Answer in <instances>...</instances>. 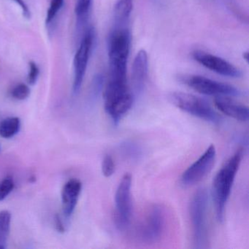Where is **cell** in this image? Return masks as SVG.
<instances>
[{
  "instance_id": "cell-1",
  "label": "cell",
  "mask_w": 249,
  "mask_h": 249,
  "mask_svg": "<svg viewBox=\"0 0 249 249\" xmlns=\"http://www.w3.org/2000/svg\"><path fill=\"white\" fill-rule=\"evenodd\" d=\"M244 155V150L239 148L218 170L212 183L213 201L215 206V215L219 222H223L226 205L230 198L234 178Z\"/></svg>"
},
{
  "instance_id": "cell-2",
  "label": "cell",
  "mask_w": 249,
  "mask_h": 249,
  "mask_svg": "<svg viewBox=\"0 0 249 249\" xmlns=\"http://www.w3.org/2000/svg\"><path fill=\"white\" fill-rule=\"evenodd\" d=\"M131 46V36L125 26H116L107 41L109 77L126 78V66Z\"/></svg>"
},
{
  "instance_id": "cell-3",
  "label": "cell",
  "mask_w": 249,
  "mask_h": 249,
  "mask_svg": "<svg viewBox=\"0 0 249 249\" xmlns=\"http://www.w3.org/2000/svg\"><path fill=\"white\" fill-rule=\"evenodd\" d=\"M105 109L114 124L117 125L129 111L134 103V95L127 82L109 80L104 94Z\"/></svg>"
},
{
  "instance_id": "cell-4",
  "label": "cell",
  "mask_w": 249,
  "mask_h": 249,
  "mask_svg": "<svg viewBox=\"0 0 249 249\" xmlns=\"http://www.w3.org/2000/svg\"><path fill=\"white\" fill-rule=\"evenodd\" d=\"M208 195L205 189H198L191 199L189 206L191 222L193 231V243L195 249L208 247V233L207 227V211Z\"/></svg>"
},
{
  "instance_id": "cell-5",
  "label": "cell",
  "mask_w": 249,
  "mask_h": 249,
  "mask_svg": "<svg viewBox=\"0 0 249 249\" xmlns=\"http://www.w3.org/2000/svg\"><path fill=\"white\" fill-rule=\"evenodd\" d=\"M171 103L178 108L189 115L213 124L221 122L219 115L203 99L193 94L183 92H173L170 95Z\"/></svg>"
},
{
  "instance_id": "cell-6",
  "label": "cell",
  "mask_w": 249,
  "mask_h": 249,
  "mask_svg": "<svg viewBox=\"0 0 249 249\" xmlns=\"http://www.w3.org/2000/svg\"><path fill=\"white\" fill-rule=\"evenodd\" d=\"M132 176L126 173L122 177L116 195L115 203L116 211L114 214L115 223L119 230H124L129 227L132 215Z\"/></svg>"
},
{
  "instance_id": "cell-7",
  "label": "cell",
  "mask_w": 249,
  "mask_h": 249,
  "mask_svg": "<svg viewBox=\"0 0 249 249\" xmlns=\"http://www.w3.org/2000/svg\"><path fill=\"white\" fill-rule=\"evenodd\" d=\"M180 81L195 91L205 95L237 97L241 94V91L232 86L213 81L200 75H183L180 77Z\"/></svg>"
},
{
  "instance_id": "cell-8",
  "label": "cell",
  "mask_w": 249,
  "mask_h": 249,
  "mask_svg": "<svg viewBox=\"0 0 249 249\" xmlns=\"http://www.w3.org/2000/svg\"><path fill=\"white\" fill-rule=\"evenodd\" d=\"M94 41V30L92 28L88 29L81 40L79 47L74 57V80L72 89L75 94H78L81 90L87 72L89 60L92 52Z\"/></svg>"
},
{
  "instance_id": "cell-9",
  "label": "cell",
  "mask_w": 249,
  "mask_h": 249,
  "mask_svg": "<svg viewBox=\"0 0 249 249\" xmlns=\"http://www.w3.org/2000/svg\"><path fill=\"white\" fill-rule=\"evenodd\" d=\"M215 147L211 145L196 161L183 172L180 177V183L187 187L202 181L212 170L215 164Z\"/></svg>"
},
{
  "instance_id": "cell-10",
  "label": "cell",
  "mask_w": 249,
  "mask_h": 249,
  "mask_svg": "<svg viewBox=\"0 0 249 249\" xmlns=\"http://www.w3.org/2000/svg\"><path fill=\"white\" fill-rule=\"evenodd\" d=\"M165 215L164 208L154 205L147 213L140 229V238L146 243H154L161 238L164 229Z\"/></svg>"
},
{
  "instance_id": "cell-11",
  "label": "cell",
  "mask_w": 249,
  "mask_h": 249,
  "mask_svg": "<svg viewBox=\"0 0 249 249\" xmlns=\"http://www.w3.org/2000/svg\"><path fill=\"white\" fill-rule=\"evenodd\" d=\"M192 56L196 62L215 73L230 78H240L241 76L240 70L222 58L199 50L194 52Z\"/></svg>"
},
{
  "instance_id": "cell-12",
  "label": "cell",
  "mask_w": 249,
  "mask_h": 249,
  "mask_svg": "<svg viewBox=\"0 0 249 249\" xmlns=\"http://www.w3.org/2000/svg\"><path fill=\"white\" fill-rule=\"evenodd\" d=\"M148 57L145 50L138 52L132 68V84L133 95H138L142 92L148 78Z\"/></svg>"
},
{
  "instance_id": "cell-13",
  "label": "cell",
  "mask_w": 249,
  "mask_h": 249,
  "mask_svg": "<svg viewBox=\"0 0 249 249\" xmlns=\"http://www.w3.org/2000/svg\"><path fill=\"white\" fill-rule=\"evenodd\" d=\"M215 107L226 116L239 122L249 121V107L227 97H216L214 100Z\"/></svg>"
},
{
  "instance_id": "cell-14",
  "label": "cell",
  "mask_w": 249,
  "mask_h": 249,
  "mask_svg": "<svg viewBox=\"0 0 249 249\" xmlns=\"http://www.w3.org/2000/svg\"><path fill=\"white\" fill-rule=\"evenodd\" d=\"M82 190V183L78 179L68 180L62 191V202L63 212L66 216H71L75 211Z\"/></svg>"
},
{
  "instance_id": "cell-15",
  "label": "cell",
  "mask_w": 249,
  "mask_h": 249,
  "mask_svg": "<svg viewBox=\"0 0 249 249\" xmlns=\"http://www.w3.org/2000/svg\"><path fill=\"white\" fill-rule=\"evenodd\" d=\"M133 8V0H116L114 18L116 26H125Z\"/></svg>"
},
{
  "instance_id": "cell-16",
  "label": "cell",
  "mask_w": 249,
  "mask_h": 249,
  "mask_svg": "<svg viewBox=\"0 0 249 249\" xmlns=\"http://www.w3.org/2000/svg\"><path fill=\"white\" fill-rule=\"evenodd\" d=\"M21 120L18 117H9L0 123V136L3 138H11L19 132Z\"/></svg>"
},
{
  "instance_id": "cell-17",
  "label": "cell",
  "mask_w": 249,
  "mask_h": 249,
  "mask_svg": "<svg viewBox=\"0 0 249 249\" xmlns=\"http://www.w3.org/2000/svg\"><path fill=\"white\" fill-rule=\"evenodd\" d=\"M11 224V213L6 210L0 211V249H4L6 247Z\"/></svg>"
},
{
  "instance_id": "cell-18",
  "label": "cell",
  "mask_w": 249,
  "mask_h": 249,
  "mask_svg": "<svg viewBox=\"0 0 249 249\" xmlns=\"http://www.w3.org/2000/svg\"><path fill=\"white\" fill-rule=\"evenodd\" d=\"M92 0H75V12L78 20L84 21L88 16Z\"/></svg>"
},
{
  "instance_id": "cell-19",
  "label": "cell",
  "mask_w": 249,
  "mask_h": 249,
  "mask_svg": "<svg viewBox=\"0 0 249 249\" xmlns=\"http://www.w3.org/2000/svg\"><path fill=\"white\" fill-rule=\"evenodd\" d=\"M65 0H49V8L46 17V24L49 25L62 9Z\"/></svg>"
},
{
  "instance_id": "cell-20",
  "label": "cell",
  "mask_w": 249,
  "mask_h": 249,
  "mask_svg": "<svg viewBox=\"0 0 249 249\" xmlns=\"http://www.w3.org/2000/svg\"><path fill=\"white\" fill-rule=\"evenodd\" d=\"M14 187L15 183L11 176H8L2 181H0V201L4 200L13 192Z\"/></svg>"
},
{
  "instance_id": "cell-21",
  "label": "cell",
  "mask_w": 249,
  "mask_h": 249,
  "mask_svg": "<svg viewBox=\"0 0 249 249\" xmlns=\"http://www.w3.org/2000/svg\"><path fill=\"white\" fill-rule=\"evenodd\" d=\"M115 167L116 165H115L113 157L108 154L105 156L102 161V173L103 176L106 178L113 176L115 172Z\"/></svg>"
},
{
  "instance_id": "cell-22",
  "label": "cell",
  "mask_w": 249,
  "mask_h": 249,
  "mask_svg": "<svg viewBox=\"0 0 249 249\" xmlns=\"http://www.w3.org/2000/svg\"><path fill=\"white\" fill-rule=\"evenodd\" d=\"M13 97L16 100H24L28 98L30 94V89L24 84H20L16 86L12 90Z\"/></svg>"
},
{
  "instance_id": "cell-23",
  "label": "cell",
  "mask_w": 249,
  "mask_h": 249,
  "mask_svg": "<svg viewBox=\"0 0 249 249\" xmlns=\"http://www.w3.org/2000/svg\"><path fill=\"white\" fill-rule=\"evenodd\" d=\"M39 74H40V70L38 66L35 62H30L29 63L28 75H27V83L30 85H35L37 82Z\"/></svg>"
},
{
  "instance_id": "cell-24",
  "label": "cell",
  "mask_w": 249,
  "mask_h": 249,
  "mask_svg": "<svg viewBox=\"0 0 249 249\" xmlns=\"http://www.w3.org/2000/svg\"><path fill=\"white\" fill-rule=\"evenodd\" d=\"M103 83V79L102 75H97L94 77L92 84V94L94 96H97L100 93V91H101Z\"/></svg>"
},
{
  "instance_id": "cell-25",
  "label": "cell",
  "mask_w": 249,
  "mask_h": 249,
  "mask_svg": "<svg viewBox=\"0 0 249 249\" xmlns=\"http://www.w3.org/2000/svg\"><path fill=\"white\" fill-rule=\"evenodd\" d=\"M14 1L17 5H19L21 11H22L24 17H25L27 19H30V18H31V11H30L28 5L26 4L24 0H14Z\"/></svg>"
},
{
  "instance_id": "cell-26",
  "label": "cell",
  "mask_w": 249,
  "mask_h": 249,
  "mask_svg": "<svg viewBox=\"0 0 249 249\" xmlns=\"http://www.w3.org/2000/svg\"><path fill=\"white\" fill-rule=\"evenodd\" d=\"M55 225H56V229L59 232L64 233L65 231V226H64L63 222L61 219L60 216L58 214H56L54 217Z\"/></svg>"
}]
</instances>
